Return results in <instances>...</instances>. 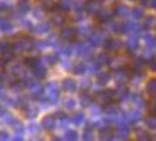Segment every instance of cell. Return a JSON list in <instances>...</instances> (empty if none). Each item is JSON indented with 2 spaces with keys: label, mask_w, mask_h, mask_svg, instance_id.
Segmentation results:
<instances>
[{
  "label": "cell",
  "mask_w": 156,
  "mask_h": 141,
  "mask_svg": "<svg viewBox=\"0 0 156 141\" xmlns=\"http://www.w3.org/2000/svg\"><path fill=\"white\" fill-rule=\"evenodd\" d=\"M74 35H75V30L72 28V27H66V28H63L62 32H61V39L67 40V41L72 40V38H73Z\"/></svg>",
  "instance_id": "obj_8"
},
{
  "label": "cell",
  "mask_w": 156,
  "mask_h": 141,
  "mask_svg": "<svg viewBox=\"0 0 156 141\" xmlns=\"http://www.w3.org/2000/svg\"><path fill=\"white\" fill-rule=\"evenodd\" d=\"M136 136H137V140H142V141H146L150 139L149 138V134L146 131H139L137 134H136Z\"/></svg>",
  "instance_id": "obj_31"
},
{
  "label": "cell",
  "mask_w": 156,
  "mask_h": 141,
  "mask_svg": "<svg viewBox=\"0 0 156 141\" xmlns=\"http://www.w3.org/2000/svg\"><path fill=\"white\" fill-rule=\"evenodd\" d=\"M153 5H154V7L156 8V0H153Z\"/></svg>",
  "instance_id": "obj_42"
},
{
  "label": "cell",
  "mask_w": 156,
  "mask_h": 141,
  "mask_svg": "<svg viewBox=\"0 0 156 141\" xmlns=\"http://www.w3.org/2000/svg\"><path fill=\"white\" fill-rule=\"evenodd\" d=\"M120 46H121L120 41H117V40H115V39L107 40V42H106V45H105L107 51H116V49H119Z\"/></svg>",
  "instance_id": "obj_9"
},
{
  "label": "cell",
  "mask_w": 156,
  "mask_h": 141,
  "mask_svg": "<svg viewBox=\"0 0 156 141\" xmlns=\"http://www.w3.org/2000/svg\"><path fill=\"white\" fill-rule=\"evenodd\" d=\"M72 122L74 124V125L76 126H80L83 124V121H85V114L83 113H75L73 117H72Z\"/></svg>",
  "instance_id": "obj_11"
},
{
  "label": "cell",
  "mask_w": 156,
  "mask_h": 141,
  "mask_svg": "<svg viewBox=\"0 0 156 141\" xmlns=\"http://www.w3.org/2000/svg\"><path fill=\"white\" fill-rule=\"evenodd\" d=\"M109 73H100V75H99V78H98V84L99 85H106L108 81H109Z\"/></svg>",
  "instance_id": "obj_17"
},
{
  "label": "cell",
  "mask_w": 156,
  "mask_h": 141,
  "mask_svg": "<svg viewBox=\"0 0 156 141\" xmlns=\"http://www.w3.org/2000/svg\"><path fill=\"white\" fill-rule=\"evenodd\" d=\"M90 86H92V82H90V80H88V79L82 80V81H81V84H80L81 89H83V91H87L88 88H90Z\"/></svg>",
  "instance_id": "obj_36"
},
{
  "label": "cell",
  "mask_w": 156,
  "mask_h": 141,
  "mask_svg": "<svg viewBox=\"0 0 156 141\" xmlns=\"http://www.w3.org/2000/svg\"><path fill=\"white\" fill-rule=\"evenodd\" d=\"M92 101H93V99H92V96H90L89 94L82 93L80 95V103H81L82 107H88V106H90Z\"/></svg>",
  "instance_id": "obj_10"
},
{
  "label": "cell",
  "mask_w": 156,
  "mask_h": 141,
  "mask_svg": "<svg viewBox=\"0 0 156 141\" xmlns=\"http://www.w3.org/2000/svg\"><path fill=\"white\" fill-rule=\"evenodd\" d=\"M98 18L102 23H106V21H109L110 20V16L107 11H99L98 12Z\"/></svg>",
  "instance_id": "obj_18"
},
{
  "label": "cell",
  "mask_w": 156,
  "mask_h": 141,
  "mask_svg": "<svg viewBox=\"0 0 156 141\" xmlns=\"http://www.w3.org/2000/svg\"><path fill=\"white\" fill-rule=\"evenodd\" d=\"M128 133H129L128 128L125 127V126H122V127H120V128L117 129V138H120V139H127Z\"/></svg>",
  "instance_id": "obj_21"
},
{
  "label": "cell",
  "mask_w": 156,
  "mask_h": 141,
  "mask_svg": "<svg viewBox=\"0 0 156 141\" xmlns=\"http://www.w3.org/2000/svg\"><path fill=\"white\" fill-rule=\"evenodd\" d=\"M73 72H74V74H78V75L85 73L86 72V65L83 63H78L73 67Z\"/></svg>",
  "instance_id": "obj_16"
},
{
  "label": "cell",
  "mask_w": 156,
  "mask_h": 141,
  "mask_svg": "<svg viewBox=\"0 0 156 141\" xmlns=\"http://www.w3.org/2000/svg\"><path fill=\"white\" fill-rule=\"evenodd\" d=\"M46 92L48 94V96H49V99H56L58 98V93H59L56 84L55 82H49L46 86Z\"/></svg>",
  "instance_id": "obj_4"
},
{
  "label": "cell",
  "mask_w": 156,
  "mask_h": 141,
  "mask_svg": "<svg viewBox=\"0 0 156 141\" xmlns=\"http://www.w3.org/2000/svg\"><path fill=\"white\" fill-rule=\"evenodd\" d=\"M72 1L70 0H61L60 1V8L63 9V11H69L72 8Z\"/></svg>",
  "instance_id": "obj_27"
},
{
  "label": "cell",
  "mask_w": 156,
  "mask_h": 141,
  "mask_svg": "<svg viewBox=\"0 0 156 141\" xmlns=\"http://www.w3.org/2000/svg\"><path fill=\"white\" fill-rule=\"evenodd\" d=\"M26 63L32 67V68H35V67H38L40 65V60L38 58H34V56H32V58H27L26 59Z\"/></svg>",
  "instance_id": "obj_19"
},
{
  "label": "cell",
  "mask_w": 156,
  "mask_h": 141,
  "mask_svg": "<svg viewBox=\"0 0 156 141\" xmlns=\"http://www.w3.org/2000/svg\"><path fill=\"white\" fill-rule=\"evenodd\" d=\"M128 79V74H127V72L123 70H117L116 73H115V80L116 81H121V82H123Z\"/></svg>",
  "instance_id": "obj_13"
},
{
  "label": "cell",
  "mask_w": 156,
  "mask_h": 141,
  "mask_svg": "<svg viewBox=\"0 0 156 141\" xmlns=\"http://www.w3.org/2000/svg\"><path fill=\"white\" fill-rule=\"evenodd\" d=\"M62 88L65 91H75L76 89V82L75 80L70 78L65 79L62 81Z\"/></svg>",
  "instance_id": "obj_7"
},
{
  "label": "cell",
  "mask_w": 156,
  "mask_h": 141,
  "mask_svg": "<svg viewBox=\"0 0 156 141\" xmlns=\"http://www.w3.org/2000/svg\"><path fill=\"white\" fill-rule=\"evenodd\" d=\"M92 51V46H90V42H82V44H79L75 46V52H78V54L81 55H86Z\"/></svg>",
  "instance_id": "obj_3"
},
{
  "label": "cell",
  "mask_w": 156,
  "mask_h": 141,
  "mask_svg": "<svg viewBox=\"0 0 156 141\" xmlns=\"http://www.w3.org/2000/svg\"><path fill=\"white\" fill-rule=\"evenodd\" d=\"M115 13H116L117 16H126L129 14V9H128V7L125 6V5H119L116 7V9H115Z\"/></svg>",
  "instance_id": "obj_15"
},
{
  "label": "cell",
  "mask_w": 156,
  "mask_h": 141,
  "mask_svg": "<svg viewBox=\"0 0 156 141\" xmlns=\"http://www.w3.org/2000/svg\"><path fill=\"white\" fill-rule=\"evenodd\" d=\"M149 67L151 68L153 70H156V60H153V61H150L149 63Z\"/></svg>",
  "instance_id": "obj_40"
},
{
  "label": "cell",
  "mask_w": 156,
  "mask_h": 141,
  "mask_svg": "<svg viewBox=\"0 0 156 141\" xmlns=\"http://www.w3.org/2000/svg\"><path fill=\"white\" fill-rule=\"evenodd\" d=\"M65 139L66 140H76L78 139V133L75 131H67L65 134Z\"/></svg>",
  "instance_id": "obj_28"
},
{
  "label": "cell",
  "mask_w": 156,
  "mask_h": 141,
  "mask_svg": "<svg viewBox=\"0 0 156 141\" xmlns=\"http://www.w3.org/2000/svg\"><path fill=\"white\" fill-rule=\"evenodd\" d=\"M86 9L89 13H98L100 11V1L99 0H89L86 5Z\"/></svg>",
  "instance_id": "obj_5"
},
{
  "label": "cell",
  "mask_w": 156,
  "mask_h": 141,
  "mask_svg": "<svg viewBox=\"0 0 156 141\" xmlns=\"http://www.w3.org/2000/svg\"><path fill=\"white\" fill-rule=\"evenodd\" d=\"M41 125H42V127H44L46 131L53 129L55 126V117L54 115H46V117L42 119Z\"/></svg>",
  "instance_id": "obj_2"
},
{
  "label": "cell",
  "mask_w": 156,
  "mask_h": 141,
  "mask_svg": "<svg viewBox=\"0 0 156 141\" xmlns=\"http://www.w3.org/2000/svg\"><path fill=\"white\" fill-rule=\"evenodd\" d=\"M141 2H142L143 5H149L150 2H153V0H141Z\"/></svg>",
  "instance_id": "obj_41"
},
{
  "label": "cell",
  "mask_w": 156,
  "mask_h": 141,
  "mask_svg": "<svg viewBox=\"0 0 156 141\" xmlns=\"http://www.w3.org/2000/svg\"><path fill=\"white\" fill-rule=\"evenodd\" d=\"M137 24L133 23V21H129L127 24H123V28H125V32H134L137 30Z\"/></svg>",
  "instance_id": "obj_22"
},
{
  "label": "cell",
  "mask_w": 156,
  "mask_h": 141,
  "mask_svg": "<svg viewBox=\"0 0 156 141\" xmlns=\"http://www.w3.org/2000/svg\"><path fill=\"white\" fill-rule=\"evenodd\" d=\"M82 138H83V140H92L93 139V131L89 127H87L82 133Z\"/></svg>",
  "instance_id": "obj_29"
},
{
  "label": "cell",
  "mask_w": 156,
  "mask_h": 141,
  "mask_svg": "<svg viewBox=\"0 0 156 141\" xmlns=\"http://www.w3.org/2000/svg\"><path fill=\"white\" fill-rule=\"evenodd\" d=\"M52 21H53V24L54 25H61V24H63V16H61V14H54L53 16V18H52Z\"/></svg>",
  "instance_id": "obj_34"
},
{
  "label": "cell",
  "mask_w": 156,
  "mask_h": 141,
  "mask_svg": "<svg viewBox=\"0 0 156 141\" xmlns=\"http://www.w3.org/2000/svg\"><path fill=\"white\" fill-rule=\"evenodd\" d=\"M75 106H76V102L74 99H67L65 101V108H67V110H74Z\"/></svg>",
  "instance_id": "obj_32"
},
{
  "label": "cell",
  "mask_w": 156,
  "mask_h": 141,
  "mask_svg": "<svg viewBox=\"0 0 156 141\" xmlns=\"http://www.w3.org/2000/svg\"><path fill=\"white\" fill-rule=\"evenodd\" d=\"M105 112H106L107 114H109V115H115V114L117 113V110L115 106H113L112 103H109V105H106Z\"/></svg>",
  "instance_id": "obj_30"
},
{
  "label": "cell",
  "mask_w": 156,
  "mask_h": 141,
  "mask_svg": "<svg viewBox=\"0 0 156 141\" xmlns=\"http://www.w3.org/2000/svg\"><path fill=\"white\" fill-rule=\"evenodd\" d=\"M137 46H139V41H137V39L135 37L130 38V39L128 40V42H127V47L129 49H135V48H137Z\"/></svg>",
  "instance_id": "obj_26"
},
{
  "label": "cell",
  "mask_w": 156,
  "mask_h": 141,
  "mask_svg": "<svg viewBox=\"0 0 156 141\" xmlns=\"http://www.w3.org/2000/svg\"><path fill=\"white\" fill-rule=\"evenodd\" d=\"M100 136H101V139H105V140L110 139L113 136V129L109 127H102L100 129Z\"/></svg>",
  "instance_id": "obj_12"
},
{
  "label": "cell",
  "mask_w": 156,
  "mask_h": 141,
  "mask_svg": "<svg viewBox=\"0 0 156 141\" xmlns=\"http://www.w3.org/2000/svg\"><path fill=\"white\" fill-rule=\"evenodd\" d=\"M89 41L93 45H100L101 42L105 41V35L101 32H94V33H92V35L89 37Z\"/></svg>",
  "instance_id": "obj_6"
},
{
  "label": "cell",
  "mask_w": 156,
  "mask_h": 141,
  "mask_svg": "<svg viewBox=\"0 0 156 141\" xmlns=\"http://www.w3.org/2000/svg\"><path fill=\"white\" fill-rule=\"evenodd\" d=\"M147 91H148L150 94H153V95H155L156 94V79H150L148 82H147Z\"/></svg>",
  "instance_id": "obj_14"
},
{
  "label": "cell",
  "mask_w": 156,
  "mask_h": 141,
  "mask_svg": "<svg viewBox=\"0 0 156 141\" xmlns=\"http://www.w3.org/2000/svg\"><path fill=\"white\" fill-rule=\"evenodd\" d=\"M113 31L115 32V33H123L125 32V28H123V24H120V23H116V24H113Z\"/></svg>",
  "instance_id": "obj_33"
},
{
  "label": "cell",
  "mask_w": 156,
  "mask_h": 141,
  "mask_svg": "<svg viewBox=\"0 0 156 141\" xmlns=\"http://www.w3.org/2000/svg\"><path fill=\"white\" fill-rule=\"evenodd\" d=\"M156 25V19L154 16H148L147 20H146V27L147 28H151Z\"/></svg>",
  "instance_id": "obj_35"
},
{
  "label": "cell",
  "mask_w": 156,
  "mask_h": 141,
  "mask_svg": "<svg viewBox=\"0 0 156 141\" xmlns=\"http://www.w3.org/2000/svg\"><path fill=\"white\" fill-rule=\"evenodd\" d=\"M143 9L140 7H136V8H134L133 9V16L136 18V19H141L142 16H143Z\"/></svg>",
  "instance_id": "obj_37"
},
{
  "label": "cell",
  "mask_w": 156,
  "mask_h": 141,
  "mask_svg": "<svg viewBox=\"0 0 156 141\" xmlns=\"http://www.w3.org/2000/svg\"><path fill=\"white\" fill-rule=\"evenodd\" d=\"M34 72H35V75L38 77V78L40 79H42V78H45L46 77V68L45 67H41V66H38V67H35L34 68Z\"/></svg>",
  "instance_id": "obj_23"
},
{
  "label": "cell",
  "mask_w": 156,
  "mask_h": 141,
  "mask_svg": "<svg viewBox=\"0 0 156 141\" xmlns=\"http://www.w3.org/2000/svg\"><path fill=\"white\" fill-rule=\"evenodd\" d=\"M140 118H141L140 110H134L133 112H130V113H129V115H128V120H129V121H132V122H135V121H137Z\"/></svg>",
  "instance_id": "obj_20"
},
{
  "label": "cell",
  "mask_w": 156,
  "mask_h": 141,
  "mask_svg": "<svg viewBox=\"0 0 156 141\" xmlns=\"http://www.w3.org/2000/svg\"><path fill=\"white\" fill-rule=\"evenodd\" d=\"M51 30V26L46 23H42V24H39V26L37 27V31L39 32L40 34H42V33H46Z\"/></svg>",
  "instance_id": "obj_25"
},
{
  "label": "cell",
  "mask_w": 156,
  "mask_h": 141,
  "mask_svg": "<svg viewBox=\"0 0 156 141\" xmlns=\"http://www.w3.org/2000/svg\"><path fill=\"white\" fill-rule=\"evenodd\" d=\"M114 96H115V93L114 91L112 89H105L100 93L98 94V101L100 102L101 105L106 106V105H109L114 101Z\"/></svg>",
  "instance_id": "obj_1"
},
{
  "label": "cell",
  "mask_w": 156,
  "mask_h": 141,
  "mask_svg": "<svg viewBox=\"0 0 156 141\" xmlns=\"http://www.w3.org/2000/svg\"><path fill=\"white\" fill-rule=\"evenodd\" d=\"M143 65H144V63L142 61V60H136V61H134V63H133V68H134V70H139L143 67Z\"/></svg>",
  "instance_id": "obj_39"
},
{
  "label": "cell",
  "mask_w": 156,
  "mask_h": 141,
  "mask_svg": "<svg viewBox=\"0 0 156 141\" xmlns=\"http://www.w3.org/2000/svg\"><path fill=\"white\" fill-rule=\"evenodd\" d=\"M115 95H119V96H125L126 94L128 93V91H127V88L125 86H121L120 88H117L116 92H114Z\"/></svg>",
  "instance_id": "obj_38"
},
{
  "label": "cell",
  "mask_w": 156,
  "mask_h": 141,
  "mask_svg": "<svg viewBox=\"0 0 156 141\" xmlns=\"http://www.w3.org/2000/svg\"><path fill=\"white\" fill-rule=\"evenodd\" d=\"M146 125H147V127L151 128V129L156 128V118L154 117V115L147 118V119H146Z\"/></svg>",
  "instance_id": "obj_24"
}]
</instances>
